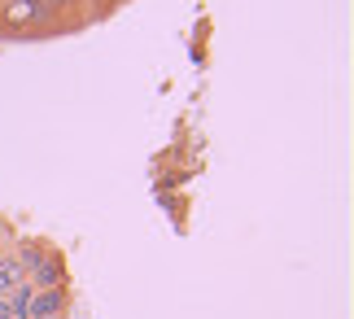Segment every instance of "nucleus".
<instances>
[{
	"label": "nucleus",
	"instance_id": "obj_2",
	"mask_svg": "<svg viewBox=\"0 0 354 319\" xmlns=\"http://www.w3.org/2000/svg\"><path fill=\"white\" fill-rule=\"evenodd\" d=\"M9 22H35V18H53V9H44L39 0H9Z\"/></svg>",
	"mask_w": 354,
	"mask_h": 319
},
{
	"label": "nucleus",
	"instance_id": "obj_6",
	"mask_svg": "<svg viewBox=\"0 0 354 319\" xmlns=\"http://www.w3.org/2000/svg\"><path fill=\"white\" fill-rule=\"evenodd\" d=\"M39 5H44V9H53V5H66V0H39Z\"/></svg>",
	"mask_w": 354,
	"mask_h": 319
},
{
	"label": "nucleus",
	"instance_id": "obj_1",
	"mask_svg": "<svg viewBox=\"0 0 354 319\" xmlns=\"http://www.w3.org/2000/svg\"><path fill=\"white\" fill-rule=\"evenodd\" d=\"M66 307L62 289H39V293L31 298V311H26V319H57Z\"/></svg>",
	"mask_w": 354,
	"mask_h": 319
},
{
	"label": "nucleus",
	"instance_id": "obj_4",
	"mask_svg": "<svg viewBox=\"0 0 354 319\" xmlns=\"http://www.w3.org/2000/svg\"><path fill=\"white\" fill-rule=\"evenodd\" d=\"M18 284H22V262L18 258H5V262H0V298H9Z\"/></svg>",
	"mask_w": 354,
	"mask_h": 319
},
{
	"label": "nucleus",
	"instance_id": "obj_7",
	"mask_svg": "<svg viewBox=\"0 0 354 319\" xmlns=\"http://www.w3.org/2000/svg\"><path fill=\"white\" fill-rule=\"evenodd\" d=\"M0 262H5V254H0Z\"/></svg>",
	"mask_w": 354,
	"mask_h": 319
},
{
	"label": "nucleus",
	"instance_id": "obj_3",
	"mask_svg": "<svg viewBox=\"0 0 354 319\" xmlns=\"http://www.w3.org/2000/svg\"><path fill=\"white\" fill-rule=\"evenodd\" d=\"M31 271H35V284H39V289H57V280H62V262H57V258H48V254L39 258Z\"/></svg>",
	"mask_w": 354,
	"mask_h": 319
},
{
	"label": "nucleus",
	"instance_id": "obj_5",
	"mask_svg": "<svg viewBox=\"0 0 354 319\" xmlns=\"http://www.w3.org/2000/svg\"><path fill=\"white\" fill-rule=\"evenodd\" d=\"M0 319H9V302L5 298H0Z\"/></svg>",
	"mask_w": 354,
	"mask_h": 319
}]
</instances>
